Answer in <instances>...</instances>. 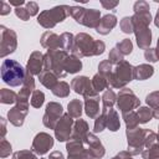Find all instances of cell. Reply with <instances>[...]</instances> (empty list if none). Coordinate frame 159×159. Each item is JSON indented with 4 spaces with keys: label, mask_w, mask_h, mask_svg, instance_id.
Wrapping results in <instances>:
<instances>
[{
    "label": "cell",
    "mask_w": 159,
    "mask_h": 159,
    "mask_svg": "<svg viewBox=\"0 0 159 159\" xmlns=\"http://www.w3.org/2000/svg\"><path fill=\"white\" fill-rule=\"evenodd\" d=\"M104 51V43L102 41H96L92 36L87 34H78L75 37L72 55L81 58L83 56L101 55Z\"/></svg>",
    "instance_id": "6da1fadb"
},
{
    "label": "cell",
    "mask_w": 159,
    "mask_h": 159,
    "mask_svg": "<svg viewBox=\"0 0 159 159\" xmlns=\"http://www.w3.org/2000/svg\"><path fill=\"white\" fill-rule=\"evenodd\" d=\"M25 77L26 72L19 62L14 60H4L1 65V78L6 84L17 87L24 83Z\"/></svg>",
    "instance_id": "7a4b0ae2"
},
{
    "label": "cell",
    "mask_w": 159,
    "mask_h": 159,
    "mask_svg": "<svg viewBox=\"0 0 159 159\" xmlns=\"http://www.w3.org/2000/svg\"><path fill=\"white\" fill-rule=\"evenodd\" d=\"M67 52L61 48H51L45 55V67L43 71H50L57 77H65V61L67 60Z\"/></svg>",
    "instance_id": "3957f363"
},
{
    "label": "cell",
    "mask_w": 159,
    "mask_h": 159,
    "mask_svg": "<svg viewBox=\"0 0 159 159\" xmlns=\"http://www.w3.org/2000/svg\"><path fill=\"white\" fill-rule=\"evenodd\" d=\"M68 15H71V7L67 5H60L42 11L37 17V22L46 29H52L57 22L63 21Z\"/></svg>",
    "instance_id": "277c9868"
},
{
    "label": "cell",
    "mask_w": 159,
    "mask_h": 159,
    "mask_svg": "<svg viewBox=\"0 0 159 159\" xmlns=\"http://www.w3.org/2000/svg\"><path fill=\"white\" fill-rule=\"evenodd\" d=\"M133 78H134V67L127 61H122L111 73L108 78V83L114 88H122Z\"/></svg>",
    "instance_id": "5b68a950"
},
{
    "label": "cell",
    "mask_w": 159,
    "mask_h": 159,
    "mask_svg": "<svg viewBox=\"0 0 159 159\" xmlns=\"http://www.w3.org/2000/svg\"><path fill=\"white\" fill-rule=\"evenodd\" d=\"M128 138V152L130 154H139L144 150V129L138 127L127 129Z\"/></svg>",
    "instance_id": "8992f818"
},
{
    "label": "cell",
    "mask_w": 159,
    "mask_h": 159,
    "mask_svg": "<svg viewBox=\"0 0 159 159\" xmlns=\"http://www.w3.org/2000/svg\"><path fill=\"white\" fill-rule=\"evenodd\" d=\"M0 32H1V57L7 56L9 53H12L16 48L17 41H16V34L11 29H6L4 25L0 26Z\"/></svg>",
    "instance_id": "52a82bcc"
},
{
    "label": "cell",
    "mask_w": 159,
    "mask_h": 159,
    "mask_svg": "<svg viewBox=\"0 0 159 159\" xmlns=\"http://www.w3.org/2000/svg\"><path fill=\"white\" fill-rule=\"evenodd\" d=\"M117 106L118 108L120 109L122 113H127V112H130L132 109L137 108L139 106V99L135 97V94L128 89V88H123L119 93H118V97H117Z\"/></svg>",
    "instance_id": "ba28073f"
},
{
    "label": "cell",
    "mask_w": 159,
    "mask_h": 159,
    "mask_svg": "<svg viewBox=\"0 0 159 159\" xmlns=\"http://www.w3.org/2000/svg\"><path fill=\"white\" fill-rule=\"evenodd\" d=\"M62 114V106L56 102H50L46 106V112L43 116V124L50 129H55L60 117Z\"/></svg>",
    "instance_id": "9c48e42d"
},
{
    "label": "cell",
    "mask_w": 159,
    "mask_h": 159,
    "mask_svg": "<svg viewBox=\"0 0 159 159\" xmlns=\"http://www.w3.org/2000/svg\"><path fill=\"white\" fill-rule=\"evenodd\" d=\"M27 109H29V102L16 101V106L7 112L9 122H11L16 127L22 125L24 119H25V117L27 114Z\"/></svg>",
    "instance_id": "30bf717a"
},
{
    "label": "cell",
    "mask_w": 159,
    "mask_h": 159,
    "mask_svg": "<svg viewBox=\"0 0 159 159\" xmlns=\"http://www.w3.org/2000/svg\"><path fill=\"white\" fill-rule=\"evenodd\" d=\"M72 124H73V120L70 114H63L60 118V120L57 122V124L55 127V134L60 142H65V140L70 139Z\"/></svg>",
    "instance_id": "8fae6325"
},
{
    "label": "cell",
    "mask_w": 159,
    "mask_h": 159,
    "mask_svg": "<svg viewBox=\"0 0 159 159\" xmlns=\"http://www.w3.org/2000/svg\"><path fill=\"white\" fill-rule=\"evenodd\" d=\"M71 87H72V89H75L76 93H80V94H82L84 97L97 94L96 91L93 89L92 81H89V78H87L84 76L73 78L72 82H71Z\"/></svg>",
    "instance_id": "7c38bea8"
},
{
    "label": "cell",
    "mask_w": 159,
    "mask_h": 159,
    "mask_svg": "<svg viewBox=\"0 0 159 159\" xmlns=\"http://www.w3.org/2000/svg\"><path fill=\"white\" fill-rule=\"evenodd\" d=\"M53 145V139L50 134L47 133H39L34 142H32V152L36 154H45L50 150V148H52Z\"/></svg>",
    "instance_id": "4fadbf2b"
},
{
    "label": "cell",
    "mask_w": 159,
    "mask_h": 159,
    "mask_svg": "<svg viewBox=\"0 0 159 159\" xmlns=\"http://www.w3.org/2000/svg\"><path fill=\"white\" fill-rule=\"evenodd\" d=\"M133 25H134V31L133 32H135L138 46L140 48H143V50L149 48V45L152 42V32H150V29L147 25L138 24V22H133Z\"/></svg>",
    "instance_id": "5bb4252c"
},
{
    "label": "cell",
    "mask_w": 159,
    "mask_h": 159,
    "mask_svg": "<svg viewBox=\"0 0 159 159\" xmlns=\"http://www.w3.org/2000/svg\"><path fill=\"white\" fill-rule=\"evenodd\" d=\"M86 144L88 145L87 153H88L91 159H98V158H102L104 155V148H103L102 143L99 142V139L94 134L88 133Z\"/></svg>",
    "instance_id": "9a60e30c"
},
{
    "label": "cell",
    "mask_w": 159,
    "mask_h": 159,
    "mask_svg": "<svg viewBox=\"0 0 159 159\" xmlns=\"http://www.w3.org/2000/svg\"><path fill=\"white\" fill-rule=\"evenodd\" d=\"M43 57L45 56L39 51H35L31 53V56L27 61V67H26V70L30 75H32V76L37 75L39 76L43 71V67H45V58Z\"/></svg>",
    "instance_id": "2e32d148"
},
{
    "label": "cell",
    "mask_w": 159,
    "mask_h": 159,
    "mask_svg": "<svg viewBox=\"0 0 159 159\" xmlns=\"http://www.w3.org/2000/svg\"><path fill=\"white\" fill-rule=\"evenodd\" d=\"M99 17H101V12L98 10H96V9H89V10L86 9L81 24L84 25V26H87V27H94V29H97V26L101 22V19Z\"/></svg>",
    "instance_id": "e0dca14e"
},
{
    "label": "cell",
    "mask_w": 159,
    "mask_h": 159,
    "mask_svg": "<svg viewBox=\"0 0 159 159\" xmlns=\"http://www.w3.org/2000/svg\"><path fill=\"white\" fill-rule=\"evenodd\" d=\"M117 24V17L113 15V14H108V15H104L102 19H101V22L99 25L97 26L96 31L101 35H107L112 31V29L116 26Z\"/></svg>",
    "instance_id": "ac0fdd59"
},
{
    "label": "cell",
    "mask_w": 159,
    "mask_h": 159,
    "mask_svg": "<svg viewBox=\"0 0 159 159\" xmlns=\"http://www.w3.org/2000/svg\"><path fill=\"white\" fill-rule=\"evenodd\" d=\"M86 98V113L89 118H97L99 114V97L97 94L84 97Z\"/></svg>",
    "instance_id": "d6986e66"
},
{
    "label": "cell",
    "mask_w": 159,
    "mask_h": 159,
    "mask_svg": "<svg viewBox=\"0 0 159 159\" xmlns=\"http://www.w3.org/2000/svg\"><path fill=\"white\" fill-rule=\"evenodd\" d=\"M88 125L87 123L83 120V119H78L76 123H75V127H73V133H72V137L71 138H75V139H78L83 143H86L87 140V135H88Z\"/></svg>",
    "instance_id": "ffe728a7"
},
{
    "label": "cell",
    "mask_w": 159,
    "mask_h": 159,
    "mask_svg": "<svg viewBox=\"0 0 159 159\" xmlns=\"http://www.w3.org/2000/svg\"><path fill=\"white\" fill-rule=\"evenodd\" d=\"M41 45L43 47H47L48 50H51V48H61V46H60V36H57L55 32L46 31L42 35Z\"/></svg>",
    "instance_id": "44dd1931"
},
{
    "label": "cell",
    "mask_w": 159,
    "mask_h": 159,
    "mask_svg": "<svg viewBox=\"0 0 159 159\" xmlns=\"http://www.w3.org/2000/svg\"><path fill=\"white\" fill-rule=\"evenodd\" d=\"M102 113L106 116V124H107V127L109 128V130H112V132L118 130L120 123H119V118H118L117 112L111 108V109H108L107 112H102Z\"/></svg>",
    "instance_id": "7402d4cb"
},
{
    "label": "cell",
    "mask_w": 159,
    "mask_h": 159,
    "mask_svg": "<svg viewBox=\"0 0 159 159\" xmlns=\"http://www.w3.org/2000/svg\"><path fill=\"white\" fill-rule=\"evenodd\" d=\"M153 73H154V68L150 65H139L134 67V78L138 81L147 80L150 76H153Z\"/></svg>",
    "instance_id": "603a6c76"
},
{
    "label": "cell",
    "mask_w": 159,
    "mask_h": 159,
    "mask_svg": "<svg viewBox=\"0 0 159 159\" xmlns=\"http://www.w3.org/2000/svg\"><path fill=\"white\" fill-rule=\"evenodd\" d=\"M82 67V62L78 57L76 56H68L67 60L65 61V72L66 73H76L81 70Z\"/></svg>",
    "instance_id": "cb8c5ba5"
},
{
    "label": "cell",
    "mask_w": 159,
    "mask_h": 159,
    "mask_svg": "<svg viewBox=\"0 0 159 159\" xmlns=\"http://www.w3.org/2000/svg\"><path fill=\"white\" fill-rule=\"evenodd\" d=\"M39 80H40V82L45 86V87H47V88H50V89H52L58 82H57V76L56 75H53L52 72H50V71H42L40 75H39Z\"/></svg>",
    "instance_id": "d4e9b609"
},
{
    "label": "cell",
    "mask_w": 159,
    "mask_h": 159,
    "mask_svg": "<svg viewBox=\"0 0 159 159\" xmlns=\"http://www.w3.org/2000/svg\"><path fill=\"white\" fill-rule=\"evenodd\" d=\"M92 86H93V89L96 92H99V91H103V89H107L109 87V83H108V80L102 76V75H96L93 78H92Z\"/></svg>",
    "instance_id": "484cf974"
},
{
    "label": "cell",
    "mask_w": 159,
    "mask_h": 159,
    "mask_svg": "<svg viewBox=\"0 0 159 159\" xmlns=\"http://www.w3.org/2000/svg\"><path fill=\"white\" fill-rule=\"evenodd\" d=\"M102 102H103V108L102 112H107L108 109H111L113 107V104L116 103V94L112 89H107L102 97Z\"/></svg>",
    "instance_id": "4316f807"
},
{
    "label": "cell",
    "mask_w": 159,
    "mask_h": 159,
    "mask_svg": "<svg viewBox=\"0 0 159 159\" xmlns=\"http://www.w3.org/2000/svg\"><path fill=\"white\" fill-rule=\"evenodd\" d=\"M73 42H75V39L72 36V34L70 32H65L60 36V46H61V50L63 51H72L73 48Z\"/></svg>",
    "instance_id": "83f0119b"
},
{
    "label": "cell",
    "mask_w": 159,
    "mask_h": 159,
    "mask_svg": "<svg viewBox=\"0 0 159 159\" xmlns=\"http://www.w3.org/2000/svg\"><path fill=\"white\" fill-rule=\"evenodd\" d=\"M68 114L72 117V118H80L81 114H82V102L80 99H72L68 106Z\"/></svg>",
    "instance_id": "f1b7e54d"
},
{
    "label": "cell",
    "mask_w": 159,
    "mask_h": 159,
    "mask_svg": "<svg viewBox=\"0 0 159 159\" xmlns=\"http://www.w3.org/2000/svg\"><path fill=\"white\" fill-rule=\"evenodd\" d=\"M17 101V96L15 92L7 89V88H2L0 91V102L5 103V104H11L15 103Z\"/></svg>",
    "instance_id": "f546056e"
},
{
    "label": "cell",
    "mask_w": 159,
    "mask_h": 159,
    "mask_svg": "<svg viewBox=\"0 0 159 159\" xmlns=\"http://www.w3.org/2000/svg\"><path fill=\"white\" fill-rule=\"evenodd\" d=\"M143 159H159V143H155L142 152Z\"/></svg>",
    "instance_id": "4dcf8cb0"
},
{
    "label": "cell",
    "mask_w": 159,
    "mask_h": 159,
    "mask_svg": "<svg viewBox=\"0 0 159 159\" xmlns=\"http://www.w3.org/2000/svg\"><path fill=\"white\" fill-rule=\"evenodd\" d=\"M123 119L127 124V129H133L138 125L139 120H138V116L135 112L130 111V112H127V113H123Z\"/></svg>",
    "instance_id": "1f68e13d"
},
{
    "label": "cell",
    "mask_w": 159,
    "mask_h": 159,
    "mask_svg": "<svg viewBox=\"0 0 159 159\" xmlns=\"http://www.w3.org/2000/svg\"><path fill=\"white\" fill-rule=\"evenodd\" d=\"M52 92L57 97H67L70 93V86L66 82H58L53 88Z\"/></svg>",
    "instance_id": "d6a6232c"
},
{
    "label": "cell",
    "mask_w": 159,
    "mask_h": 159,
    "mask_svg": "<svg viewBox=\"0 0 159 159\" xmlns=\"http://www.w3.org/2000/svg\"><path fill=\"white\" fill-rule=\"evenodd\" d=\"M43 101H45V94L43 92L39 91V89H35L32 92V96H31V99H30V103L32 107L35 108H40L42 104H43Z\"/></svg>",
    "instance_id": "836d02e7"
},
{
    "label": "cell",
    "mask_w": 159,
    "mask_h": 159,
    "mask_svg": "<svg viewBox=\"0 0 159 159\" xmlns=\"http://www.w3.org/2000/svg\"><path fill=\"white\" fill-rule=\"evenodd\" d=\"M137 116H138V120H139V123H147L148 120H150V119L153 118V111H152L150 108L142 107V108L138 109Z\"/></svg>",
    "instance_id": "e575fe53"
},
{
    "label": "cell",
    "mask_w": 159,
    "mask_h": 159,
    "mask_svg": "<svg viewBox=\"0 0 159 159\" xmlns=\"http://www.w3.org/2000/svg\"><path fill=\"white\" fill-rule=\"evenodd\" d=\"M116 48L124 56V55H129L132 52L133 45H132V41L129 39H124V40H122L120 42L117 43V47Z\"/></svg>",
    "instance_id": "d590c367"
},
{
    "label": "cell",
    "mask_w": 159,
    "mask_h": 159,
    "mask_svg": "<svg viewBox=\"0 0 159 159\" xmlns=\"http://www.w3.org/2000/svg\"><path fill=\"white\" fill-rule=\"evenodd\" d=\"M98 70H99V75L104 76L107 80L109 78L111 73H112V63L109 62V60H106V61H102L98 66Z\"/></svg>",
    "instance_id": "8d00e7d4"
},
{
    "label": "cell",
    "mask_w": 159,
    "mask_h": 159,
    "mask_svg": "<svg viewBox=\"0 0 159 159\" xmlns=\"http://www.w3.org/2000/svg\"><path fill=\"white\" fill-rule=\"evenodd\" d=\"M120 29L125 34H130L134 31V25L132 21V17H123L120 21Z\"/></svg>",
    "instance_id": "74e56055"
},
{
    "label": "cell",
    "mask_w": 159,
    "mask_h": 159,
    "mask_svg": "<svg viewBox=\"0 0 159 159\" xmlns=\"http://www.w3.org/2000/svg\"><path fill=\"white\" fill-rule=\"evenodd\" d=\"M10 153H11V144L5 138H2L0 142V157L6 158L7 155H10Z\"/></svg>",
    "instance_id": "f35d334b"
},
{
    "label": "cell",
    "mask_w": 159,
    "mask_h": 159,
    "mask_svg": "<svg viewBox=\"0 0 159 159\" xmlns=\"http://www.w3.org/2000/svg\"><path fill=\"white\" fill-rule=\"evenodd\" d=\"M84 11H86V9H83V7H80V6H72V7H71V16H72L77 22L81 24L82 17H83V15H84Z\"/></svg>",
    "instance_id": "ab89813d"
},
{
    "label": "cell",
    "mask_w": 159,
    "mask_h": 159,
    "mask_svg": "<svg viewBox=\"0 0 159 159\" xmlns=\"http://www.w3.org/2000/svg\"><path fill=\"white\" fill-rule=\"evenodd\" d=\"M106 127H107V124H106V116H104L103 113H101V114L96 118V122H94V133L102 132Z\"/></svg>",
    "instance_id": "60d3db41"
},
{
    "label": "cell",
    "mask_w": 159,
    "mask_h": 159,
    "mask_svg": "<svg viewBox=\"0 0 159 159\" xmlns=\"http://www.w3.org/2000/svg\"><path fill=\"white\" fill-rule=\"evenodd\" d=\"M147 103H148L152 108H158V107H159V91L148 94V96H147Z\"/></svg>",
    "instance_id": "b9f144b4"
},
{
    "label": "cell",
    "mask_w": 159,
    "mask_h": 159,
    "mask_svg": "<svg viewBox=\"0 0 159 159\" xmlns=\"http://www.w3.org/2000/svg\"><path fill=\"white\" fill-rule=\"evenodd\" d=\"M122 61H123V55H122L117 48H113V50L109 52V62L118 65V63L122 62Z\"/></svg>",
    "instance_id": "7bdbcfd3"
},
{
    "label": "cell",
    "mask_w": 159,
    "mask_h": 159,
    "mask_svg": "<svg viewBox=\"0 0 159 159\" xmlns=\"http://www.w3.org/2000/svg\"><path fill=\"white\" fill-rule=\"evenodd\" d=\"M12 159H37V158L29 150H20L12 155Z\"/></svg>",
    "instance_id": "ee69618b"
},
{
    "label": "cell",
    "mask_w": 159,
    "mask_h": 159,
    "mask_svg": "<svg viewBox=\"0 0 159 159\" xmlns=\"http://www.w3.org/2000/svg\"><path fill=\"white\" fill-rule=\"evenodd\" d=\"M15 14H16V16H17L20 20H22V21H27V20L30 19V14H29V11L26 10V7H16V9H15Z\"/></svg>",
    "instance_id": "f6af8a7d"
},
{
    "label": "cell",
    "mask_w": 159,
    "mask_h": 159,
    "mask_svg": "<svg viewBox=\"0 0 159 159\" xmlns=\"http://www.w3.org/2000/svg\"><path fill=\"white\" fill-rule=\"evenodd\" d=\"M144 56H145V60H147V61H150V62H155V61H158L155 48H147L145 52H144Z\"/></svg>",
    "instance_id": "bcb514c9"
},
{
    "label": "cell",
    "mask_w": 159,
    "mask_h": 159,
    "mask_svg": "<svg viewBox=\"0 0 159 159\" xmlns=\"http://www.w3.org/2000/svg\"><path fill=\"white\" fill-rule=\"evenodd\" d=\"M26 10L29 11L30 16H34V15H36V14H37V11H39V6H37V4H36V2L30 1V2H27V4H26Z\"/></svg>",
    "instance_id": "7dc6e473"
},
{
    "label": "cell",
    "mask_w": 159,
    "mask_h": 159,
    "mask_svg": "<svg viewBox=\"0 0 159 159\" xmlns=\"http://www.w3.org/2000/svg\"><path fill=\"white\" fill-rule=\"evenodd\" d=\"M0 15H7L10 12V4L9 2H5V1H1L0 4Z\"/></svg>",
    "instance_id": "c3c4849f"
},
{
    "label": "cell",
    "mask_w": 159,
    "mask_h": 159,
    "mask_svg": "<svg viewBox=\"0 0 159 159\" xmlns=\"http://www.w3.org/2000/svg\"><path fill=\"white\" fill-rule=\"evenodd\" d=\"M112 159H132L130 158V153L128 152H120L119 154H117L114 158H112Z\"/></svg>",
    "instance_id": "681fc988"
},
{
    "label": "cell",
    "mask_w": 159,
    "mask_h": 159,
    "mask_svg": "<svg viewBox=\"0 0 159 159\" xmlns=\"http://www.w3.org/2000/svg\"><path fill=\"white\" fill-rule=\"evenodd\" d=\"M48 159H65V157H63V154L61 152H53V153L50 154Z\"/></svg>",
    "instance_id": "f907efd6"
},
{
    "label": "cell",
    "mask_w": 159,
    "mask_h": 159,
    "mask_svg": "<svg viewBox=\"0 0 159 159\" xmlns=\"http://www.w3.org/2000/svg\"><path fill=\"white\" fill-rule=\"evenodd\" d=\"M101 4L106 7V9H113L118 5V1H113V2H106V1H101Z\"/></svg>",
    "instance_id": "816d5d0a"
},
{
    "label": "cell",
    "mask_w": 159,
    "mask_h": 159,
    "mask_svg": "<svg viewBox=\"0 0 159 159\" xmlns=\"http://www.w3.org/2000/svg\"><path fill=\"white\" fill-rule=\"evenodd\" d=\"M1 119V139L4 138V135H5V133H6V128H5V119L4 118H0Z\"/></svg>",
    "instance_id": "f5cc1de1"
},
{
    "label": "cell",
    "mask_w": 159,
    "mask_h": 159,
    "mask_svg": "<svg viewBox=\"0 0 159 159\" xmlns=\"http://www.w3.org/2000/svg\"><path fill=\"white\" fill-rule=\"evenodd\" d=\"M9 4L10 5H14V6H16V7H21V5L22 4H25L22 0H20V1H9Z\"/></svg>",
    "instance_id": "db71d44e"
},
{
    "label": "cell",
    "mask_w": 159,
    "mask_h": 159,
    "mask_svg": "<svg viewBox=\"0 0 159 159\" xmlns=\"http://www.w3.org/2000/svg\"><path fill=\"white\" fill-rule=\"evenodd\" d=\"M153 117H155V118H158V119H159V107H158V108H155V109L153 111Z\"/></svg>",
    "instance_id": "11a10c76"
},
{
    "label": "cell",
    "mask_w": 159,
    "mask_h": 159,
    "mask_svg": "<svg viewBox=\"0 0 159 159\" xmlns=\"http://www.w3.org/2000/svg\"><path fill=\"white\" fill-rule=\"evenodd\" d=\"M154 22H155V26H157V27H159V9H158V12H157V16H155Z\"/></svg>",
    "instance_id": "9f6ffc18"
},
{
    "label": "cell",
    "mask_w": 159,
    "mask_h": 159,
    "mask_svg": "<svg viewBox=\"0 0 159 159\" xmlns=\"http://www.w3.org/2000/svg\"><path fill=\"white\" fill-rule=\"evenodd\" d=\"M155 52H157V57H158V60H159V39H158V45H157Z\"/></svg>",
    "instance_id": "6f0895ef"
},
{
    "label": "cell",
    "mask_w": 159,
    "mask_h": 159,
    "mask_svg": "<svg viewBox=\"0 0 159 159\" xmlns=\"http://www.w3.org/2000/svg\"><path fill=\"white\" fill-rule=\"evenodd\" d=\"M158 138H159V133H158Z\"/></svg>",
    "instance_id": "680465c9"
}]
</instances>
